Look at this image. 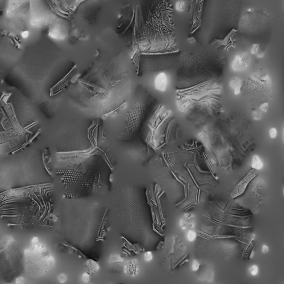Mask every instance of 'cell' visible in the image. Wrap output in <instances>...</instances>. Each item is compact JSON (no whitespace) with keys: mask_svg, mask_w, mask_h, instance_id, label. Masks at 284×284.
Returning <instances> with one entry per match:
<instances>
[{"mask_svg":"<svg viewBox=\"0 0 284 284\" xmlns=\"http://www.w3.org/2000/svg\"><path fill=\"white\" fill-rule=\"evenodd\" d=\"M100 119L71 120L57 155V174L65 198H86L109 191L113 165Z\"/></svg>","mask_w":284,"mask_h":284,"instance_id":"1","label":"cell"},{"mask_svg":"<svg viewBox=\"0 0 284 284\" xmlns=\"http://www.w3.org/2000/svg\"><path fill=\"white\" fill-rule=\"evenodd\" d=\"M52 174L47 169L0 171V219L14 229H38L53 220Z\"/></svg>","mask_w":284,"mask_h":284,"instance_id":"2","label":"cell"},{"mask_svg":"<svg viewBox=\"0 0 284 284\" xmlns=\"http://www.w3.org/2000/svg\"><path fill=\"white\" fill-rule=\"evenodd\" d=\"M71 102L97 118L118 113L129 98V71L117 60L96 61L86 71L75 75L69 84Z\"/></svg>","mask_w":284,"mask_h":284,"instance_id":"3","label":"cell"},{"mask_svg":"<svg viewBox=\"0 0 284 284\" xmlns=\"http://www.w3.org/2000/svg\"><path fill=\"white\" fill-rule=\"evenodd\" d=\"M108 211L97 202L65 198L56 220L58 249L98 259L109 225Z\"/></svg>","mask_w":284,"mask_h":284,"instance_id":"4","label":"cell"},{"mask_svg":"<svg viewBox=\"0 0 284 284\" xmlns=\"http://www.w3.org/2000/svg\"><path fill=\"white\" fill-rule=\"evenodd\" d=\"M160 107L143 86H138L134 105L127 116L121 141L133 157L146 162L160 145L162 121Z\"/></svg>","mask_w":284,"mask_h":284,"instance_id":"5","label":"cell"},{"mask_svg":"<svg viewBox=\"0 0 284 284\" xmlns=\"http://www.w3.org/2000/svg\"><path fill=\"white\" fill-rule=\"evenodd\" d=\"M149 191L142 186L119 188L114 203L122 237L144 251L154 248L155 231Z\"/></svg>","mask_w":284,"mask_h":284,"instance_id":"6","label":"cell"},{"mask_svg":"<svg viewBox=\"0 0 284 284\" xmlns=\"http://www.w3.org/2000/svg\"><path fill=\"white\" fill-rule=\"evenodd\" d=\"M243 0H192L191 36L202 44L223 41L240 18Z\"/></svg>","mask_w":284,"mask_h":284,"instance_id":"7","label":"cell"},{"mask_svg":"<svg viewBox=\"0 0 284 284\" xmlns=\"http://www.w3.org/2000/svg\"><path fill=\"white\" fill-rule=\"evenodd\" d=\"M273 18L263 10L250 9L240 17L237 34L243 41L253 44H263L270 38Z\"/></svg>","mask_w":284,"mask_h":284,"instance_id":"8","label":"cell"},{"mask_svg":"<svg viewBox=\"0 0 284 284\" xmlns=\"http://www.w3.org/2000/svg\"><path fill=\"white\" fill-rule=\"evenodd\" d=\"M24 255L10 235H0V277L3 281L16 280L24 269Z\"/></svg>","mask_w":284,"mask_h":284,"instance_id":"9","label":"cell"},{"mask_svg":"<svg viewBox=\"0 0 284 284\" xmlns=\"http://www.w3.org/2000/svg\"><path fill=\"white\" fill-rule=\"evenodd\" d=\"M24 264L30 276L39 278L47 275L54 266L55 260L50 251L39 243L38 237H33L31 246L23 252Z\"/></svg>","mask_w":284,"mask_h":284,"instance_id":"10","label":"cell"},{"mask_svg":"<svg viewBox=\"0 0 284 284\" xmlns=\"http://www.w3.org/2000/svg\"><path fill=\"white\" fill-rule=\"evenodd\" d=\"M109 270L113 273H119L123 267V259L119 255H111L108 260Z\"/></svg>","mask_w":284,"mask_h":284,"instance_id":"11","label":"cell"},{"mask_svg":"<svg viewBox=\"0 0 284 284\" xmlns=\"http://www.w3.org/2000/svg\"><path fill=\"white\" fill-rule=\"evenodd\" d=\"M254 176H255V173L254 171H251V173H250L244 179H243L232 193V197L235 198V197H237V196H240L241 194H242L243 192L244 191V190H245L249 183L251 181V180L253 178Z\"/></svg>","mask_w":284,"mask_h":284,"instance_id":"12","label":"cell"},{"mask_svg":"<svg viewBox=\"0 0 284 284\" xmlns=\"http://www.w3.org/2000/svg\"><path fill=\"white\" fill-rule=\"evenodd\" d=\"M167 84V78L165 73H161L158 75L155 80V86L158 90L164 91Z\"/></svg>","mask_w":284,"mask_h":284,"instance_id":"13","label":"cell"},{"mask_svg":"<svg viewBox=\"0 0 284 284\" xmlns=\"http://www.w3.org/2000/svg\"><path fill=\"white\" fill-rule=\"evenodd\" d=\"M86 272L89 275H92L96 273L99 269V266L96 260L93 259H89L87 260L85 265Z\"/></svg>","mask_w":284,"mask_h":284,"instance_id":"14","label":"cell"},{"mask_svg":"<svg viewBox=\"0 0 284 284\" xmlns=\"http://www.w3.org/2000/svg\"><path fill=\"white\" fill-rule=\"evenodd\" d=\"M124 270L126 273L134 275L138 271V266L136 260H132L127 262L124 266Z\"/></svg>","mask_w":284,"mask_h":284,"instance_id":"15","label":"cell"},{"mask_svg":"<svg viewBox=\"0 0 284 284\" xmlns=\"http://www.w3.org/2000/svg\"><path fill=\"white\" fill-rule=\"evenodd\" d=\"M263 164L262 161L257 155H254L252 160V167L255 169L259 170L262 168Z\"/></svg>","mask_w":284,"mask_h":284,"instance_id":"16","label":"cell"},{"mask_svg":"<svg viewBox=\"0 0 284 284\" xmlns=\"http://www.w3.org/2000/svg\"><path fill=\"white\" fill-rule=\"evenodd\" d=\"M175 8L177 11L182 12L185 8V3L183 1H179L177 2L175 5Z\"/></svg>","mask_w":284,"mask_h":284,"instance_id":"17","label":"cell"},{"mask_svg":"<svg viewBox=\"0 0 284 284\" xmlns=\"http://www.w3.org/2000/svg\"><path fill=\"white\" fill-rule=\"evenodd\" d=\"M249 272L253 276H256L259 272L258 267L256 265H253L249 269Z\"/></svg>","mask_w":284,"mask_h":284,"instance_id":"18","label":"cell"},{"mask_svg":"<svg viewBox=\"0 0 284 284\" xmlns=\"http://www.w3.org/2000/svg\"><path fill=\"white\" fill-rule=\"evenodd\" d=\"M144 259L146 261H150L153 259V255L150 251H147L144 255Z\"/></svg>","mask_w":284,"mask_h":284,"instance_id":"19","label":"cell"},{"mask_svg":"<svg viewBox=\"0 0 284 284\" xmlns=\"http://www.w3.org/2000/svg\"><path fill=\"white\" fill-rule=\"evenodd\" d=\"M196 233L193 231H189L187 234V238L190 241H193L196 239Z\"/></svg>","mask_w":284,"mask_h":284,"instance_id":"20","label":"cell"},{"mask_svg":"<svg viewBox=\"0 0 284 284\" xmlns=\"http://www.w3.org/2000/svg\"><path fill=\"white\" fill-rule=\"evenodd\" d=\"M200 264L196 260H194L193 261V264H192V270L194 271H197L199 268Z\"/></svg>","mask_w":284,"mask_h":284,"instance_id":"21","label":"cell"},{"mask_svg":"<svg viewBox=\"0 0 284 284\" xmlns=\"http://www.w3.org/2000/svg\"><path fill=\"white\" fill-rule=\"evenodd\" d=\"M89 275H90L88 273H87L83 274L82 277V281L84 282H88L89 281V279H90V276Z\"/></svg>","mask_w":284,"mask_h":284,"instance_id":"22","label":"cell"},{"mask_svg":"<svg viewBox=\"0 0 284 284\" xmlns=\"http://www.w3.org/2000/svg\"><path fill=\"white\" fill-rule=\"evenodd\" d=\"M270 137L271 138H275L276 137L277 135V131H276V130L275 128H271L270 130Z\"/></svg>","mask_w":284,"mask_h":284,"instance_id":"23","label":"cell"},{"mask_svg":"<svg viewBox=\"0 0 284 284\" xmlns=\"http://www.w3.org/2000/svg\"><path fill=\"white\" fill-rule=\"evenodd\" d=\"M253 117L256 120L260 119L261 117V114L258 111H255L253 113Z\"/></svg>","mask_w":284,"mask_h":284,"instance_id":"24","label":"cell"},{"mask_svg":"<svg viewBox=\"0 0 284 284\" xmlns=\"http://www.w3.org/2000/svg\"><path fill=\"white\" fill-rule=\"evenodd\" d=\"M58 280L61 283H64L66 281V276L64 274H61L58 276Z\"/></svg>","mask_w":284,"mask_h":284,"instance_id":"25","label":"cell"},{"mask_svg":"<svg viewBox=\"0 0 284 284\" xmlns=\"http://www.w3.org/2000/svg\"><path fill=\"white\" fill-rule=\"evenodd\" d=\"M260 108L261 110L263 111V112H266L267 111V110H268V103H262V104H261V105H260Z\"/></svg>","mask_w":284,"mask_h":284,"instance_id":"26","label":"cell"},{"mask_svg":"<svg viewBox=\"0 0 284 284\" xmlns=\"http://www.w3.org/2000/svg\"><path fill=\"white\" fill-rule=\"evenodd\" d=\"M16 282L17 284H23V283L25 282V280H24V279H23L22 277H20V276H19V278H17L16 280Z\"/></svg>","mask_w":284,"mask_h":284,"instance_id":"27","label":"cell"},{"mask_svg":"<svg viewBox=\"0 0 284 284\" xmlns=\"http://www.w3.org/2000/svg\"><path fill=\"white\" fill-rule=\"evenodd\" d=\"M21 36H22V38L27 39V38H28V36H29V32L28 31H25L22 32Z\"/></svg>","mask_w":284,"mask_h":284,"instance_id":"28","label":"cell"},{"mask_svg":"<svg viewBox=\"0 0 284 284\" xmlns=\"http://www.w3.org/2000/svg\"><path fill=\"white\" fill-rule=\"evenodd\" d=\"M269 251V248L267 245H264L262 247V252L263 253H266Z\"/></svg>","mask_w":284,"mask_h":284,"instance_id":"29","label":"cell"}]
</instances>
